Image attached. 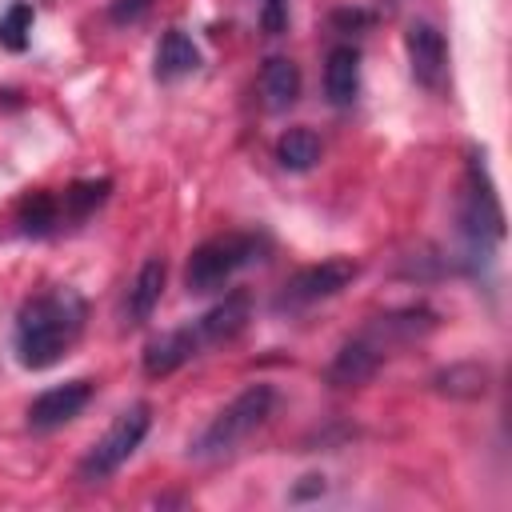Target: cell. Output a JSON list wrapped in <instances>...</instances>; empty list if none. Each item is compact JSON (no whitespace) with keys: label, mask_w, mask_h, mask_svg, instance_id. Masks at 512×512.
Listing matches in <instances>:
<instances>
[{"label":"cell","mask_w":512,"mask_h":512,"mask_svg":"<svg viewBox=\"0 0 512 512\" xmlns=\"http://www.w3.org/2000/svg\"><path fill=\"white\" fill-rule=\"evenodd\" d=\"M148 8H152V0H112L108 4V20L112 24H136V20L148 16Z\"/></svg>","instance_id":"7402d4cb"},{"label":"cell","mask_w":512,"mask_h":512,"mask_svg":"<svg viewBox=\"0 0 512 512\" xmlns=\"http://www.w3.org/2000/svg\"><path fill=\"white\" fill-rule=\"evenodd\" d=\"M200 68V48H196V40L188 36V32H180V28H168L164 36H160V44H156V80H180V76H188V72H196Z\"/></svg>","instance_id":"9a60e30c"},{"label":"cell","mask_w":512,"mask_h":512,"mask_svg":"<svg viewBox=\"0 0 512 512\" xmlns=\"http://www.w3.org/2000/svg\"><path fill=\"white\" fill-rule=\"evenodd\" d=\"M460 232L468 240L472 256H488L504 240V208L496 200V188L488 180L484 156H468L464 172V192H460Z\"/></svg>","instance_id":"277c9868"},{"label":"cell","mask_w":512,"mask_h":512,"mask_svg":"<svg viewBox=\"0 0 512 512\" xmlns=\"http://www.w3.org/2000/svg\"><path fill=\"white\" fill-rule=\"evenodd\" d=\"M148 428H152V404H132V408H124L112 424H108V432L84 452V460L76 464V476L84 480V484H100V480H108L120 464H128V456L144 444V436H148Z\"/></svg>","instance_id":"5b68a950"},{"label":"cell","mask_w":512,"mask_h":512,"mask_svg":"<svg viewBox=\"0 0 512 512\" xmlns=\"http://www.w3.org/2000/svg\"><path fill=\"white\" fill-rule=\"evenodd\" d=\"M320 152H324V144H320V136L312 128H288L276 140V160H280L284 172H308V168H316Z\"/></svg>","instance_id":"d6986e66"},{"label":"cell","mask_w":512,"mask_h":512,"mask_svg":"<svg viewBox=\"0 0 512 512\" xmlns=\"http://www.w3.org/2000/svg\"><path fill=\"white\" fill-rule=\"evenodd\" d=\"M108 192H112V180H108V176L72 180L64 192H56V196H60V216H64V224H80V220H88V216L108 200Z\"/></svg>","instance_id":"e0dca14e"},{"label":"cell","mask_w":512,"mask_h":512,"mask_svg":"<svg viewBox=\"0 0 512 512\" xmlns=\"http://www.w3.org/2000/svg\"><path fill=\"white\" fill-rule=\"evenodd\" d=\"M332 24L336 28H364V24H372V12H364V8H340V12H332Z\"/></svg>","instance_id":"603a6c76"},{"label":"cell","mask_w":512,"mask_h":512,"mask_svg":"<svg viewBox=\"0 0 512 512\" xmlns=\"http://www.w3.org/2000/svg\"><path fill=\"white\" fill-rule=\"evenodd\" d=\"M32 20H36L32 4H24V0L8 4V12L0 16V44L8 52H24L28 48V32H32Z\"/></svg>","instance_id":"ffe728a7"},{"label":"cell","mask_w":512,"mask_h":512,"mask_svg":"<svg viewBox=\"0 0 512 512\" xmlns=\"http://www.w3.org/2000/svg\"><path fill=\"white\" fill-rule=\"evenodd\" d=\"M300 64L292 56H268L260 68V96L272 112H284L300 100Z\"/></svg>","instance_id":"5bb4252c"},{"label":"cell","mask_w":512,"mask_h":512,"mask_svg":"<svg viewBox=\"0 0 512 512\" xmlns=\"http://www.w3.org/2000/svg\"><path fill=\"white\" fill-rule=\"evenodd\" d=\"M272 252L268 232H220L192 248L184 264V288L188 292H216L224 288L240 268L260 264Z\"/></svg>","instance_id":"7a4b0ae2"},{"label":"cell","mask_w":512,"mask_h":512,"mask_svg":"<svg viewBox=\"0 0 512 512\" xmlns=\"http://www.w3.org/2000/svg\"><path fill=\"white\" fill-rule=\"evenodd\" d=\"M92 392H96L92 380H68V384H56V388L40 392V396L28 404V428H36V432H52V428L76 420V416L88 408Z\"/></svg>","instance_id":"9c48e42d"},{"label":"cell","mask_w":512,"mask_h":512,"mask_svg":"<svg viewBox=\"0 0 512 512\" xmlns=\"http://www.w3.org/2000/svg\"><path fill=\"white\" fill-rule=\"evenodd\" d=\"M384 356H388V348L364 328L360 336H352V340H344L336 348V356H332V364H328L324 376H328L332 388H360V384H368L376 376V368L384 364Z\"/></svg>","instance_id":"ba28073f"},{"label":"cell","mask_w":512,"mask_h":512,"mask_svg":"<svg viewBox=\"0 0 512 512\" xmlns=\"http://www.w3.org/2000/svg\"><path fill=\"white\" fill-rule=\"evenodd\" d=\"M404 52H408V68H412V80L428 92H440L444 80H448V44H444V32L428 20H412L408 32H404Z\"/></svg>","instance_id":"52a82bcc"},{"label":"cell","mask_w":512,"mask_h":512,"mask_svg":"<svg viewBox=\"0 0 512 512\" xmlns=\"http://www.w3.org/2000/svg\"><path fill=\"white\" fill-rule=\"evenodd\" d=\"M360 276V264L348 260V256H332V260H320V264H308L300 272H292L276 296V308L284 312H296V308H308L316 300H328L336 292H344L352 280Z\"/></svg>","instance_id":"8992f818"},{"label":"cell","mask_w":512,"mask_h":512,"mask_svg":"<svg viewBox=\"0 0 512 512\" xmlns=\"http://www.w3.org/2000/svg\"><path fill=\"white\" fill-rule=\"evenodd\" d=\"M16 224L24 236H52L64 216H60V196L48 192V188H36V192H24L20 204H16Z\"/></svg>","instance_id":"2e32d148"},{"label":"cell","mask_w":512,"mask_h":512,"mask_svg":"<svg viewBox=\"0 0 512 512\" xmlns=\"http://www.w3.org/2000/svg\"><path fill=\"white\" fill-rule=\"evenodd\" d=\"M360 92V48L356 44H336L324 60V96L336 108H348Z\"/></svg>","instance_id":"4fadbf2b"},{"label":"cell","mask_w":512,"mask_h":512,"mask_svg":"<svg viewBox=\"0 0 512 512\" xmlns=\"http://www.w3.org/2000/svg\"><path fill=\"white\" fill-rule=\"evenodd\" d=\"M88 304L76 288H48L20 304L16 312V356L24 368H52L80 340Z\"/></svg>","instance_id":"6da1fadb"},{"label":"cell","mask_w":512,"mask_h":512,"mask_svg":"<svg viewBox=\"0 0 512 512\" xmlns=\"http://www.w3.org/2000/svg\"><path fill=\"white\" fill-rule=\"evenodd\" d=\"M304 480H308V484H300V488L292 492V500H304V496H320V492H324V476L312 472V476H304Z\"/></svg>","instance_id":"cb8c5ba5"},{"label":"cell","mask_w":512,"mask_h":512,"mask_svg":"<svg viewBox=\"0 0 512 512\" xmlns=\"http://www.w3.org/2000/svg\"><path fill=\"white\" fill-rule=\"evenodd\" d=\"M256 20L268 36L288 32V0H256Z\"/></svg>","instance_id":"44dd1931"},{"label":"cell","mask_w":512,"mask_h":512,"mask_svg":"<svg viewBox=\"0 0 512 512\" xmlns=\"http://www.w3.org/2000/svg\"><path fill=\"white\" fill-rule=\"evenodd\" d=\"M276 388L272 384H248L240 396H232L212 420H208V428L196 436V444H192V456H204V460H212V456H228V452H236L256 428H264L268 424V416L276 412Z\"/></svg>","instance_id":"3957f363"},{"label":"cell","mask_w":512,"mask_h":512,"mask_svg":"<svg viewBox=\"0 0 512 512\" xmlns=\"http://www.w3.org/2000/svg\"><path fill=\"white\" fill-rule=\"evenodd\" d=\"M204 348H200V340H196V332H192V324H184V328H172V332H160V336H152L148 344H144V376H152V380H160V376H172L176 368H184L192 356H200Z\"/></svg>","instance_id":"8fae6325"},{"label":"cell","mask_w":512,"mask_h":512,"mask_svg":"<svg viewBox=\"0 0 512 512\" xmlns=\"http://www.w3.org/2000/svg\"><path fill=\"white\" fill-rule=\"evenodd\" d=\"M164 280H168V264H164V256H152V260H144L140 264V272H136V280H132V288H128V300H124V324H144L152 312H156V304H160V296H164Z\"/></svg>","instance_id":"7c38bea8"},{"label":"cell","mask_w":512,"mask_h":512,"mask_svg":"<svg viewBox=\"0 0 512 512\" xmlns=\"http://www.w3.org/2000/svg\"><path fill=\"white\" fill-rule=\"evenodd\" d=\"M432 388L452 396V400H476L488 392V368L476 364V360H464V364H448L432 376Z\"/></svg>","instance_id":"ac0fdd59"},{"label":"cell","mask_w":512,"mask_h":512,"mask_svg":"<svg viewBox=\"0 0 512 512\" xmlns=\"http://www.w3.org/2000/svg\"><path fill=\"white\" fill-rule=\"evenodd\" d=\"M252 320V296L244 288L228 292L220 304H212L200 320H192V332L200 340V348H212V344H228L236 340Z\"/></svg>","instance_id":"30bf717a"}]
</instances>
